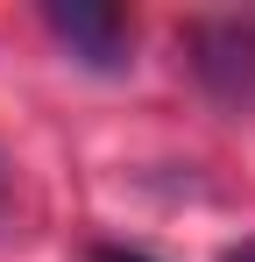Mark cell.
Returning <instances> with one entry per match:
<instances>
[{
    "mask_svg": "<svg viewBox=\"0 0 255 262\" xmlns=\"http://www.w3.org/2000/svg\"><path fill=\"white\" fill-rule=\"evenodd\" d=\"M220 262H255V241H248V248H234V255H220Z\"/></svg>",
    "mask_w": 255,
    "mask_h": 262,
    "instance_id": "obj_3",
    "label": "cell"
},
{
    "mask_svg": "<svg viewBox=\"0 0 255 262\" xmlns=\"http://www.w3.org/2000/svg\"><path fill=\"white\" fill-rule=\"evenodd\" d=\"M192 71L213 99L248 106L255 99V21H199L192 29Z\"/></svg>",
    "mask_w": 255,
    "mask_h": 262,
    "instance_id": "obj_1",
    "label": "cell"
},
{
    "mask_svg": "<svg viewBox=\"0 0 255 262\" xmlns=\"http://www.w3.org/2000/svg\"><path fill=\"white\" fill-rule=\"evenodd\" d=\"M42 21L78 50L85 64H99V71L128 64V14H114V7H50Z\"/></svg>",
    "mask_w": 255,
    "mask_h": 262,
    "instance_id": "obj_2",
    "label": "cell"
}]
</instances>
